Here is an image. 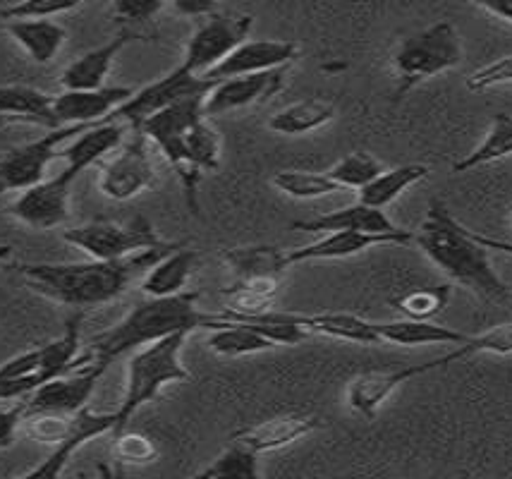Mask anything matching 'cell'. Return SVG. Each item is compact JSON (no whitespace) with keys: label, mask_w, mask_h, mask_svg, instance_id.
<instances>
[{"label":"cell","mask_w":512,"mask_h":479,"mask_svg":"<svg viewBox=\"0 0 512 479\" xmlns=\"http://www.w3.org/2000/svg\"><path fill=\"white\" fill-rule=\"evenodd\" d=\"M285 252L288 250L271 245H252L233 247L221 254L225 266L233 274V283L221 290L228 297V307L221 312L225 319L256 317V314L273 309L280 281L290 266Z\"/></svg>","instance_id":"5b68a950"},{"label":"cell","mask_w":512,"mask_h":479,"mask_svg":"<svg viewBox=\"0 0 512 479\" xmlns=\"http://www.w3.org/2000/svg\"><path fill=\"white\" fill-rule=\"evenodd\" d=\"M510 221H512V206H510Z\"/></svg>","instance_id":"c3c4849f"},{"label":"cell","mask_w":512,"mask_h":479,"mask_svg":"<svg viewBox=\"0 0 512 479\" xmlns=\"http://www.w3.org/2000/svg\"><path fill=\"white\" fill-rule=\"evenodd\" d=\"M424 374H429L426 362H422V365L390 369V372H376V369H371V372L357 374L345 388L347 408L371 420L379 412L381 405L390 398V393L398 391L407 381L424 377Z\"/></svg>","instance_id":"d6986e66"},{"label":"cell","mask_w":512,"mask_h":479,"mask_svg":"<svg viewBox=\"0 0 512 479\" xmlns=\"http://www.w3.org/2000/svg\"><path fill=\"white\" fill-rule=\"evenodd\" d=\"M63 240L77 250L87 252L91 259H123L149 247L168 245L158 230L144 216L127 221H91L84 226L63 230Z\"/></svg>","instance_id":"ba28073f"},{"label":"cell","mask_w":512,"mask_h":479,"mask_svg":"<svg viewBox=\"0 0 512 479\" xmlns=\"http://www.w3.org/2000/svg\"><path fill=\"white\" fill-rule=\"evenodd\" d=\"M72 429V415L63 412H46V410H27L22 417V434L36 444L60 446L67 439Z\"/></svg>","instance_id":"d590c367"},{"label":"cell","mask_w":512,"mask_h":479,"mask_svg":"<svg viewBox=\"0 0 512 479\" xmlns=\"http://www.w3.org/2000/svg\"><path fill=\"white\" fill-rule=\"evenodd\" d=\"M127 41H130V34H120L108 41V44L91 48V51L82 53L77 60H72V63L63 70V75H60L63 89L106 87V80L108 75H111L115 58H118V53L127 46Z\"/></svg>","instance_id":"cb8c5ba5"},{"label":"cell","mask_w":512,"mask_h":479,"mask_svg":"<svg viewBox=\"0 0 512 479\" xmlns=\"http://www.w3.org/2000/svg\"><path fill=\"white\" fill-rule=\"evenodd\" d=\"M113 424V412H94L89 405H84L82 410H77L75 415H72V429L63 444L53 448L51 456H48L44 463H39L36 468L29 470L24 477H58L60 472L65 470V465L70 463V458L75 456L87 441L103 434H113Z\"/></svg>","instance_id":"44dd1931"},{"label":"cell","mask_w":512,"mask_h":479,"mask_svg":"<svg viewBox=\"0 0 512 479\" xmlns=\"http://www.w3.org/2000/svg\"><path fill=\"white\" fill-rule=\"evenodd\" d=\"M295 321L309 333L338 338V341H350V343H362V345L381 343L376 321L362 319L357 317V314H347V312L297 314L295 312Z\"/></svg>","instance_id":"4316f807"},{"label":"cell","mask_w":512,"mask_h":479,"mask_svg":"<svg viewBox=\"0 0 512 479\" xmlns=\"http://www.w3.org/2000/svg\"><path fill=\"white\" fill-rule=\"evenodd\" d=\"M259 453H254L252 448L230 441V446L225 448L218 458H213L204 470L197 472L201 479H256L261 475L259 470Z\"/></svg>","instance_id":"836d02e7"},{"label":"cell","mask_w":512,"mask_h":479,"mask_svg":"<svg viewBox=\"0 0 512 479\" xmlns=\"http://www.w3.org/2000/svg\"><path fill=\"white\" fill-rule=\"evenodd\" d=\"M472 235L477 238L481 245L486 247V250H496V252H503V254H510L512 257V242L510 240H498V238H491V235H484V233H474Z\"/></svg>","instance_id":"bcb514c9"},{"label":"cell","mask_w":512,"mask_h":479,"mask_svg":"<svg viewBox=\"0 0 512 479\" xmlns=\"http://www.w3.org/2000/svg\"><path fill=\"white\" fill-rule=\"evenodd\" d=\"M381 343L393 345H460L467 341V333L434 324V319H398V321H376Z\"/></svg>","instance_id":"83f0119b"},{"label":"cell","mask_w":512,"mask_h":479,"mask_svg":"<svg viewBox=\"0 0 512 479\" xmlns=\"http://www.w3.org/2000/svg\"><path fill=\"white\" fill-rule=\"evenodd\" d=\"M469 3L498 17V20L512 24V0H469Z\"/></svg>","instance_id":"f6af8a7d"},{"label":"cell","mask_w":512,"mask_h":479,"mask_svg":"<svg viewBox=\"0 0 512 479\" xmlns=\"http://www.w3.org/2000/svg\"><path fill=\"white\" fill-rule=\"evenodd\" d=\"M89 127L94 125L56 127V130H48L44 137L34 139V142H27L22 147L8 149L5 154H0V194L24 192L29 187L39 185L46 178L51 161L58 159L60 147L77 135H82Z\"/></svg>","instance_id":"9c48e42d"},{"label":"cell","mask_w":512,"mask_h":479,"mask_svg":"<svg viewBox=\"0 0 512 479\" xmlns=\"http://www.w3.org/2000/svg\"><path fill=\"white\" fill-rule=\"evenodd\" d=\"M273 187L278 192L288 194L292 199H319L326 194L343 192L328 173H312V171H278L271 178Z\"/></svg>","instance_id":"e575fe53"},{"label":"cell","mask_w":512,"mask_h":479,"mask_svg":"<svg viewBox=\"0 0 512 479\" xmlns=\"http://www.w3.org/2000/svg\"><path fill=\"white\" fill-rule=\"evenodd\" d=\"M512 156V115L510 113H496L491 120L489 132L481 139V144L465 159L453 163V173H469L474 168L489 166L501 159Z\"/></svg>","instance_id":"1f68e13d"},{"label":"cell","mask_w":512,"mask_h":479,"mask_svg":"<svg viewBox=\"0 0 512 479\" xmlns=\"http://www.w3.org/2000/svg\"><path fill=\"white\" fill-rule=\"evenodd\" d=\"M154 183L156 168L151 161L149 139L142 132H137V137H132L130 142L120 144L113 159L103 166L99 175L101 194L113 202H130L149 187H154Z\"/></svg>","instance_id":"4fadbf2b"},{"label":"cell","mask_w":512,"mask_h":479,"mask_svg":"<svg viewBox=\"0 0 512 479\" xmlns=\"http://www.w3.org/2000/svg\"><path fill=\"white\" fill-rule=\"evenodd\" d=\"M424 178H429V166H424V163H405V166L390 168V171L383 168L369 185L359 190V202L376 206V209H386L407 187L422 183Z\"/></svg>","instance_id":"f546056e"},{"label":"cell","mask_w":512,"mask_h":479,"mask_svg":"<svg viewBox=\"0 0 512 479\" xmlns=\"http://www.w3.org/2000/svg\"><path fill=\"white\" fill-rule=\"evenodd\" d=\"M166 0H113V15L120 22L144 24L151 22L163 10Z\"/></svg>","instance_id":"b9f144b4"},{"label":"cell","mask_w":512,"mask_h":479,"mask_svg":"<svg viewBox=\"0 0 512 479\" xmlns=\"http://www.w3.org/2000/svg\"><path fill=\"white\" fill-rule=\"evenodd\" d=\"M113 456L123 465H149L158 458V448L149 436L139 432H123L113 434Z\"/></svg>","instance_id":"f35d334b"},{"label":"cell","mask_w":512,"mask_h":479,"mask_svg":"<svg viewBox=\"0 0 512 479\" xmlns=\"http://www.w3.org/2000/svg\"><path fill=\"white\" fill-rule=\"evenodd\" d=\"M0 123L63 127L53 111V96L27 84H0Z\"/></svg>","instance_id":"7402d4cb"},{"label":"cell","mask_w":512,"mask_h":479,"mask_svg":"<svg viewBox=\"0 0 512 479\" xmlns=\"http://www.w3.org/2000/svg\"><path fill=\"white\" fill-rule=\"evenodd\" d=\"M197 302L199 293H192V290L168 297H146L118 324L91 338L87 355L82 357L108 369L118 357L173 336V333L218 329L228 321L221 312H201Z\"/></svg>","instance_id":"3957f363"},{"label":"cell","mask_w":512,"mask_h":479,"mask_svg":"<svg viewBox=\"0 0 512 479\" xmlns=\"http://www.w3.org/2000/svg\"><path fill=\"white\" fill-rule=\"evenodd\" d=\"M426 257L453 283L472 290L484 302H510L512 288L493 269L489 250L462 226L441 199H431L426 218L414 235Z\"/></svg>","instance_id":"277c9868"},{"label":"cell","mask_w":512,"mask_h":479,"mask_svg":"<svg viewBox=\"0 0 512 479\" xmlns=\"http://www.w3.org/2000/svg\"><path fill=\"white\" fill-rule=\"evenodd\" d=\"M450 297H453V288L443 283V286L412 290V293L395 297L393 307L405 319H434L448 307Z\"/></svg>","instance_id":"8d00e7d4"},{"label":"cell","mask_w":512,"mask_h":479,"mask_svg":"<svg viewBox=\"0 0 512 479\" xmlns=\"http://www.w3.org/2000/svg\"><path fill=\"white\" fill-rule=\"evenodd\" d=\"M206 96H190L142 120V132L175 168L192 209H197V185L204 173L221 166V135L204 113Z\"/></svg>","instance_id":"7a4b0ae2"},{"label":"cell","mask_w":512,"mask_h":479,"mask_svg":"<svg viewBox=\"0 0 512 479\" xmlns=\"http://www.w3.org/2000/svg\"><path fill=\"white\" fill-rule=\"evenodd\" d=\"M300 53V46L295 41H280V39H247L235 48L230 56H225L216 68H211L206 80L221 82L230 77L254 75V72H266L290 65Z\"/></svg>","instance_id":"e0dca14e"},{"label":"cell","mask_w":512,"mask_h":479,"mask_svg":"<svg viewBox=\"0 0 512 479\" xmlns=\"http://www.w3.org/2000/svg\"><path fill=\"white\" fill-rule=\"evenodd\" d=\"M190 333H173V336L161 338V341L144 345L134 350L127 365L125 396L118 408L113 410L115 424L113 434L123 432L132 417L137 415L144 405L154 403L161 396V391L170 384L192 379L187 367L182 365V348H185Z\"/></svg>","instance_id":"8992f818"},{"label":"cell","mask_w":512,"mask_h":479,"mask_svg":"<svg viewBox=\"0 0 512 479\" xmlns=\"http://www.w3.org/2000/svg\"><path fill=\"white\" fill-rule=\"evenodd\" d=\"M3 27L15 39V44L22 46V51L39 65L51 63L67 41L65 29L53 20H8L3 22Z\"/></svg>","instance_id":"484cf974"},{"label":"cell","mask_w":512,"mask_h":479,"mask_svg":"<svg viewBox=\"0 0 512 479\" xmlns=\"http://www.w3.org/2000/svg\"><path fill=\"white\" fill-rule=\"evenodd\" d=\"M508 82H512V56L498 58L496 63H489L477 72H472L465 84L469 92H486V89L501 87V84Z\"/></svg>","instance_id":"60d3db41"},{"label":"cell","mask_w":512,"mask_h":479,"mask_svg":"<svg viewBox=\"0 0 512 479\" xmlns=\"http://www.w3.org/2000/svg\"><path fill=\"white\" fill-rule=\"evenodd\" d=\"M199 254L180 245L178 250L168 252L166 257L146 271L142 278V293L146 297H168L185 293L187 283L197 269Z\"/></svg>","instance_id":"d4e9b609"},{"label":"cell","mask_w":512,"mask_h":479,"mask_svg":"<svg viewBox=\"0 0 512 479\" xmlns=\"http://www.w3.org/2000/svg\"><path fill=\"white\" fill-rule=\"evenodd\" d=\"M316 427H319V417L307 415V412H285V415L271 417V420L254 424V427L237 429L230 441L252 448L254 453H268L295 444V441L312 434Z\"/></svg>","instance_id":"ffe728a7"},{"label":"cell","mask_w":512,"mask_h":479,"mask_svg":"<svg viewBox=\"0 0 512 479\" xmlns=\"http://www.w3.org/2000/svg\"><path fill=\"white\" fill-rule=\"evenodd\" d=\"M252 24L254 20L249 15H228V12L218 10L201 17L187 41L185 58L180 65H185L194 75H206L225 56H230L242 41H247Z\"/></svg>","instance_id":"30bf717a"},{"label":"cell","mask_w":512,"mask_h":479,"mask_svg":"<svg viewBox=\"0 0 512 479\" xmlns=\"http://www.w3.org/2000/svg\"><path fill=\"white\" fill-rule=\"evenodd\" d=\"M79 5L82 0H20L10 8L0 10V20H48V17L77 10Z\"/></svg>","instance_id":"ab89813d"},{"label":"cell","mask_w":512,"mask_h":479,"mask_svg":"<svg viewBox=\"0 0 512 479\" xmlns=\"http://www.w3.org/2000/svg\"><path fill=\"white\" fill-rule=\"evenodd\" d=\"M87 168L75 161H65V168L56 178H44L39 185L20 192L10 206V214L24 226L34 230H51L63 226L70 218V190L72 183Z\"/></svg>","instance_id":"8fae6325"},{"label":"cell","mask_w":512,"mask_h":479,"mask_svg":"<svg viewBox=\"0 0 512 479\" xmlns=\"http://www.w3.org/2000/svg\"><path fill=\"white\" fill-rule=\"evenodd\" d=\"M216 87V82L206 80V77L194 75L185 68V65H178L175 70H170L166 77L161 80L146 84V87L137 89L130 99H127L123 106H118L111 113V120H118V123H130L137 127L142 120L149 118L163 108L173 106L182 99H190V96H206L211 89Z\"/></svg>","instance_id":"7c38bea8"},{"label":"cell","mask_w":512,"mask_h":479,"mask_svg":"<svg viewBox=\"0 0 512 479\" xmlns=\"http://www.w3.org/2000/svg\"><path fill=\"white\" fill-rule=\"evenodd\" d=\"M24 403L0 408V448H10L17 441V434L22 432Z\"/></svg>","instance_id":"7bdbcfd3"},{"label":"cell","mask_w":512,"mask_h":479,"mask_svg":"<svg viewBox=\"0 0 512 479\" xmlns=\"http://www.w3.org/2000/svg\"><path fill=\"white\" fill-rule=\"evenodd\" d=\"M474 355H512V324H498L493 329L479 333V336H467L465 343H460L453 353L436 357L426 362L429 372L453 365L457 360Z\"/></svg>","instance_id":"d6a6232c"},{"label":"cell","mask_w":512,"mask_h":479,"mask_svg":"<svg viewBox=\"0 0 512 479\" xmlns=\"http://www.w3.org/2000/svg\"><path fill=\"white\" fill-rule=\"evenodd\" d=\"M335 118V106L323 99H304L290 106L280 108L276 115L268 120V130L285 137H302L309 132L321 130Z\"/></svg>","instance_id":"f1b7e54d"},{"label":"cell","mask_w":512,"mask_h":479,"mask_svg":"<svg viewBox=\"0 0 512 479\" xmlns=\"http://www.w3.org/2000/svg\"><path fill=\"white\" fill-rule=\"evenodd\" d=\"M10 254H12V247L10 245H0V264L8 262Z\"/></svg>","instance_id":"7dc6e473"},{"label":"cell","mask_w":512,"mask_h":479,"mask_svg":"<svg viewBox=\"0 0 512 479\" xmlns=\"http://www.w3.org/2000/svg\"><path fill=\"white\" fill-rule=\"evenodd\" d=\"M106 374V367L96 362L77 357L75 365L67 369L60 377L46 381L36 391H32L24 400L27 410H46V412H63V415H75L84 405H89L94 396L96 384Z\"/></svg>","instance_id":"5bb4252c"},{"label":"cell","mask_w":512,"mask_h":479,"mask_svg":"<svg viewBox=\"0 0 512 479\" xmlns=\"http://www.w3.org/2000/svg\"><path fill=\"white\" fill-rule=\"evenodd\" d=\"M295 230H307V233H333V230H364V233H395L400 230L390 218L383 214V209L369 206L364 202H355L343 206L338 211L309 218V221H295Z\"/></svg>","instance_id":"603a6c76"},{"label":"cell","mask_w":512,"mask_h":479,"mask_svg":"<svg viewBox=\"0 0 512 479\" xmlns=\"http://www.w3.org/2000/svg\"><path fill=\"white\" fill-rule=\"evenodd\" d=\"M285 75H288V65L285 68L254 72V75L230 77V80L216 82V87L204 99V113L211 118V115L245 111L249 106L271 99L273 94H278L283 89Z\"/></svg>","instance_id":"2e32d148"},{"label":"cell","mask_w":512,"mask_h":479,"mask_svg":"<svg viewBox=\"0 0 512 479\" xmlns=\"http://www.w3.org/2000/svg\"><path fill=\"white\" fill-rule=\"evenodd\" d=\"M130 87H101V89H65L53 96V111L60 125H96L111 120V113L130 99Z\"/></svg>","instance_id":"ac0fdd59"},{"label":"cell","mask_w":512,"mask_h":479,"mask_svg":"<svg viewBox=\"0 0 512 479\" xmlns=\"http://www.w3.org/2000/svg\"><path fill=\"white\" fill-rule=\"evenodd\" d=\"M209 348L218 357H245L276 348V343L268 341L264 333L252 329L247 321L228 319L218 329H211Z\"/></svg>","instance_id":"4dcf8cb0"},{"label":"cell","mask_w":512,"mask_h":479,"mask_svg":"<svg viewBox=\"0 0 512 479\" xmlns=\"http://www.w3.org/2000/svg\"><path fill=\"white\" fill-rule=\"evenodd\" d=\"M0 24H3V20H0Z\"/></svg>","instance_id":"681fc988"},{"label":"cell","mask_w":512,"mask_h":479,"mask_svg":"<svg viewBox=\"0 0 512 479\" xmlns=\"http://www.w3.org/2000/svg\"><path fill=\"white\" fill-rule=\"evenodd\" d=\"M383 171V166L374 156L364 154V151H355V154L340 159L331 171H326L331 178L338 183L343 190H362L364 185H369Z\"/></svg>","instance_id":"74e56055"},{"label":"cell","mask_w":512,"mask_h":479,"mask_svg":"<svg viewBox=\"0 0 512 479\" xmlns=\"http://www.w3.org/2000/svg\"><path fill=\"white\" fill-rule=\"evenodd\" d=\"M462 56H465L462 39L455 24L448 20L434 22L405 36L395 46L393 58H390V68H393L395 82H398L393 99L402 101L422 82L455 70L462 63Z\"/></svg>","instance_id":"52a82bcc"},{"label":"cell","mask_w":512,"mask_h":479,"mask_svg":"<svg viewBox=\"0 0 512 479\" xmlns=\"http://www.w3.org/2000/svg\"><path fill=\"white\" fill-rule=\"evenodd\" d=\"M412 230H395V233H364V230H333L323 233L312 245L295 247L285 252L288 264H307V262H331V259H347L381 245H410L414 242Z\"/></svg>","instance_id":"9a60e30c"},{"label":"cell","mask_w":512,"mask_h":479,"mask_svg":"<svg viewBox=\"0 0 512 479\" xmlns=\"http://www.w3.org/2000/svg\"><path fill=\"white\" fill-rule=\"evenodd\" d=\"M182 242H168L161 247H149L123 259H91V262L72 264H24L20 274L34 293L44 295L46 300L58 302L63 307H72L77 312L84 309L108 305L118 300L134 278L144 276L158 259L168 252L178 250Z\"/></svg>","instance_id":"6da1fadb"},{"label":"cell","mask_w":512,"mask_h":479,"mask_svg":"<svg viewBox=\"0 0 512 479\" xmlns=\"http://www.w3.org/2000/svg\"><path fill=\"white\" fill-rule=\"evenodd\" d=\"M173 10L182 17H192V20H201V17L211 15L218 10L216 0H170Z\"/></svg>","instance_id":"ee69618b"}]
</instances>
